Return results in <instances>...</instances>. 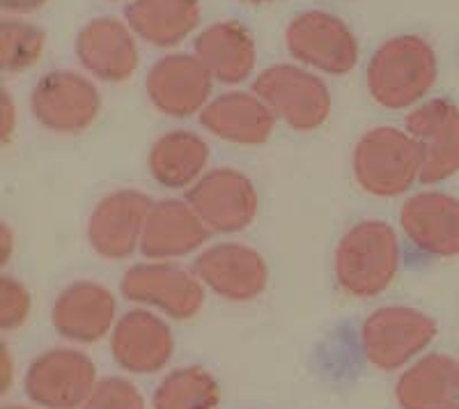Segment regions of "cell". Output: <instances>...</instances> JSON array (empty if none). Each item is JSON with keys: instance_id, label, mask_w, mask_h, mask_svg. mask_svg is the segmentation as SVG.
<instances>
[{"instance_id": "obj_25", "label": "cell", "mask_w": 459, "mask_h": 409, "mask_svg": "<svg viewBox=\"0 0 459 409\" xmlns=\"http://www.w3.org/2000/svg\"><path fill=\"white\" fill-rule=\"evenodd\" d=\"M219 382L198 366L172 370L161 379L152 398L154 409H219Z\"/></svg>"}, {"instance_id": "obj_13", "label": "cell", "mask_w": 459, "mask_h": 409, "mask_svg": "<svg viewBox=\"0 0 459 409\" xmlns=\"http://www.w3.org/2000/svg\"><path fill=\"white\" fill-rule=\"evenodd\" d=\"M204 288L228 301H251L260 297L269 281L264 257L239 241H223L204 248L194 265Z\"/></svg>"}, {"instance_id": "obj_19", "label": "cell", "mask_w": 459, "mask_h": 409, "mask_svg": "<svg viewBox=\"0 0 459 409\" xmlns=\"http://www.w3.org/2000/svg\"><path fill=\"white\" fill-rule=\"evenodd\" d=\"M212 231L195 214L188 200L168 198L152 204L141 239L147 260H178L203 248Z\"/></svg>"}, {"instance_id": "obj_23", "label": "cell", "mask_w": 459, "mask_h": 409, "mask_svg": "<svg viewBox=\"0 0 459 409\" xmlns=\"http://www.w3.org/2000/svg\"><path fill=\"white\" fill-rule=\"evenodd\" d=\"M134 35L154 47H175L198 28V0H134L125 12Z\"/></svg>"}, {"instance_id": "obj_35", "label": "cell", "mask_w": 459, "mask_h": 409, "mask_svg": "<svg viewBox=\"0 0 459 409\" xmlns=\"http://www.w3.org/2000/svg\"><path fill=\"white\" fill-rule=\"evenodd\" d=\"M441 409H459V403H448V405H444Z\"/></svg>"}, {"instance_id": "obj_17", "label": "cell", "mask_w": 459, "mask_h": 409, "mask_svg": "<svg viewBox=\"0 0 459 409\" xmlns=\"http://www.w3.org/2000/svg\"><path fill=\"white\" fill-rule=\"evenodd\" d=\"M117 301L108 288L94 281H76L57 294L51 322L63 338L74 343H97L115 329Z\"/></svg>"}, {"instance_id": "obj_3", "label": "cell", "mask_w": 459, "mask_h": 409, "mask_svg": "<svg viewBox=\"0 0 459 409\" xmlns=\"http://www.w3.org/2000/svg\"><path fill=\"white\" fill-rule=\"evenodd\" d=\"M354 178L366 194L397 198L420 182V154L397 126H375L354 147Z\"/></svg>"}, {"instance_id": "obj_5", "label": "cell", "mask_w": 459, "mask_h": 409, "mask_svg": "<svg viewBox=\"0 0 459 409\" xmlns=\"http://www.w3.org/2000/svg\"><path fill=\"white\" fill-rule=\"evenodd\" d=\"M437 336V322L409 306H384L360 326V345L379 370H397L418 357Z\"/></svg>"}, {"instance_id": "obj_2", "label": "cell", "mask_w": 459, "mask_h": 409, "mask_svg": "<svg viewBox=\"0 0 459 409\" xmlns=\"http://www.w3.org/2000/svg\"><path fill=\"white\" fill-rule=\"evenodd\" d=\"M400 237L384 221H360L335 251L338 285L356 300H370L393 283L400 269Z\"/></svg>"}, {"instance_id": "obj_1", "label": "cell", "mask_w": 459, "mask_h": 409, "mask_svg": "<svg viewBox=\"0 0 459 409\" xmlns=\"http://www.w3.org/2000/svg\"><path fill=\"white\" fill-rule=\"evenodd\" d=\"M437 72V53L423 37H393L370 58L368 90L384 109H409L432 90Z\"/></svg>"}, {"instance_id": "obj_12", "label": "cell", "mask_w": 459, "mask_h": 409, "mask_svg": "<svg viewBox=\"0 0 459 409\" xmlns=\"http://www.w3.org/2000/svg\"><path fill=\"white\" fill-rule=\"evenodd\" d=\"M152 198L136 189H120L104 196L88 221L90 248L104 260H125L141 248Z\"/></svg>"}, {"instance_id": "obj_4", "label": "cell", "mask_w": 459, "mask_h": 409, "mask_svg": "<svg viewBox=\"0 0 459 409\" xmlns=\"http://www.w3.org/2000/svg\"><path fill=\"white\" fill-rule=\"evenodd\" d=\"M253 92L264 101L276 120L294 132H315L331 116V92L317 74L297 65H273L260 72Z\"/></svg>"}, {"instance_id": "obj_31", "label": "cell", "mask_w": 459, "mask_h": 409, "mask_svg": "<svg viewBox=\"0 0 459 409\" xmlns=\"http://www.w3.org/2000/svg\"><path fill=\"white\" fill-rule=\"evenodd\" d=\"M0 247H3V265L10 263V257H12V248H14V235H12L10 226L7 223H3L0 226Z\"/></svg>"}, {"instance_id": "obj_29", "label": "cell", "mask_w": 459, "mask_h": 409, "mask_svg": "<svg viewBox=\"0 0 459 409\" xmlns=\"http://www.w3.org/2000/svg\"><path fill=\"white\" fill-rule=\"evenodd\" d=\"M16 129V109L12 95L7 90H3V126H0V138L3 143H10V138L14 136Z\"/></svg>"}, {"instance_id": "obj_26", "label": "cell", "mask_w": 459, "mask_h": 409, "mask_svg": "<svg viewBox=\"0 0 459 409\" xmlns=\"http://www.w3.org/2000/svg\"><path fill=\"white\" fill-rule=\"evenodd\" d=\"M47 47L39 26L22 19H3L0 23V65L5 74H22L35 67Z\"/></svg>"}, {"instance_id": "obj_9", "label": "cell", "mask_w": 459, "mask_h": 409, "mask_svg": "<svg viewBox=\"0 0 459 409\" xmlns=\"http://www.w3.org/2000/svg\"><path fill=\"white\" fill-rule=\"evenodd\" d=\"M122 294L129 301L157 309L175 320L194 318L204 304V285L195 272L172 265L170 260H154L131 267L122 276Z\"/></svg>"}, {"instance_id": "obj_24", "label": "cell", "mask_w": 459, "mask_h": 409, "mask_svg": "<svg viewBox=\"0 0 459 409\" xmlns=\"http://www.w3.org/2000/svg\"><path fill=\"white\" fill-rule=\"evenodd\" d=\"M459 394L457 361L446 354H428L397 379L395 398L404 409H441Z\"/></svg>"}, {"instance_id": "obj_27", "label": "cell", "mask_w": 459, "mask_h": 409, "mask_svg": "<svg viewBox=\"0 0 459 409\" xmlns=\"http://www.w3.org/2000/svg\"><path fill=\"white\" fill-rule=\"evenodd\" d=\"M81 409H147L141 391L129 379L106 378L101 379Z\"/></svg>"}, {"instance_id": "obj_32", "label": "cell", "mask_w": 459, "mask_h": 409, "mask_svg": "<svg viewBox=\"0 0 459 409\" xmlns=\"http://www.w3.org/2000/svg\"><path fill=\"white\" fill-rule=\"evenodd\" d=\"M3 375H5V379H3V394H5V391H10L12 384V359L7 347H3Z\"/></svg>"}, {"instance_id": "obj_10", "label": "cell", "mask_w": 459, "mask_h": 409, "mask_svg": "<svg viewBox=\"0 0 459 409\" xmlns=\"http://www.w3.org/2000/svg\"><path fill=\"white\" fill-rule=\"evenodd\" d=\"M188 204L194 207L212 232L246 231L257 216V191L244 173L235 169L207 170L188 189Z\"/></svg>"}, {"instance_id": "obj_15", "label": "cell", "mask_w": 459, "mask_h": 409, "mask_svg": "<svg viewBox=\"0 0 459 409\" xmlns=\"http://www.w3.org/2000/svg\"><path fill=\"white\" fill-rule=\"evenodd\" d=\"M76 56L85 72L108 83L131 79L141 63L136 35L129 23L101 16L85 23L76 37Z\"/></svg>"}, {"instance_id": "obj_30", "label": "cell", "mask_w": 459, "mask_h": 409, "mask_svg": "<svg viewBox=\"0 0 459 409\" xmlns=\"http://www.w3.org/2000/svg\"><path fill=\"white\" fill-rule=\"evenodd\" d=\"M47 0H0V7L5 12H14V14H30V12L39 10Z\"/></svg>"}, {"instance_id": "obj_20", "label": "cell", "mask_w": 459, "mask_h": 409, "mask_svg": "<svg viewBox=\"0 0 459 409\" xmlns=\"http://www.w3.org/2000/svg\"><path fill=\"white\" fill-rule=\"evenodd\" d=\"M200 125L225 143L262 145L273 136L276 116L255 92H225L204 106Z\"/></svg>"}, {"instance_id": "obj_33", "label": "cell", "mask_w": 459, "mask_h": 409, "mask_svg": "<svg viewBox=\"0 0 459 409\" xmlns=\"http://www.w3.org/2000/svg\"><path fill=\"white\" fill-rule=\"evenodd\" d=\"M244 3H251V5H264V3H272V0H244Z\"/></svg>"}, {"instance_id": "obj_22", "label": "cell", "mask_w": 459, "mask_h": 409, "mask_svg": "<svg viewBox=\"0 0 459 409\" xmlns=\"http://www.w3.org/2000/svg\"><path fill=\"white\" fill-rule=\"evenodd\" d=\"M207 141L194 132L175 129L154 141L147 166L154 182L166 189H191L207 173Z\"/></svg>"}, {"instance_id": "obj_7", "label": "cell", "mask_w": 459, "mask_h": 409, "mask_svg": "<svg viewBox=\"0 0 459 409\" xmlns=\"http://www.w3.org/2000/svg\"><path fill=\"white\" fill-rule=\"evenodd\" d=\"M35 120L53 134L85 132L101 110V97L90 79L69 69L44 74L30 95Z\"/></svg>"}, {"instance_id": "obj_6", "label": "cell", "mask_w": 459, "mask_h": 409, "mask_svg": "<svg viewBox=\"0 0 459 409\" xmlns=\"http://www.w3.org/2000/svg\"><path fill=\"white\" fill-rule=\"evenodd\" d=\"M287 51L308 69L347 74L359 63V42L350 26L329 12H303L285 30Z\"/></svg>"}, {"instance_id": "obj_21", "label": "cell", "mask_w": 459, "mask_h": 409, "mask_svg": "<svg viewBox=\"0 0 459 409\" xmlns=\"http://www.w3.org/2000/svg\"><path fill=\"white\" fill-rule=\"evenodd\" d=\"M194 56L207 67L212 79L237 85L255 69L257 48L253 35L241 23L219 22L195 37Z\"/></svg>"}, {"instance_id": "obj_16", "label": "cell", "mask_w": 459, "mask_h": 409, "mask_svg": "<svg viewBox=\"0 0 459 409\" xmlns=\"http://www.w3.org/2000/svg\"><path fill=\"white\" fill-rule=\"evenodd\" d=\"M402 231L425 256H459V200L441 191H423L402 204Z\"/></svg>"}, {"instance_id": "obj_36", "label": "cell", "mask_w": 459, "mask_h": 409, "mask_svg": "<svg viewBox=\"0 0 459 409\" xmlns=\"http://www.w3.org/2000/svg\"><path fill=\"white\" fill-rule=\"evenodd\" d=\"M457 370H459V361H457Z\"/></svg>"}, {"instance_id": "obj_11", "label": "cell", "mask_w": 459, "mask_h": 409, "mask_svg": "<svg viewBox=\"0 0 459 409\" xmlns=\"http://www.w3.org/2000/svg\"><path fill=\"white\" fill-rule=\"evenodd\" d=\"M407 132L420 154V182L438 184L459 170V106L429 100L407 117Z\"/></svg>"}, {"instance_id": "obj_34", "label": "cell", "mask_w": 459, "mask_h": 409, "mask_svg": "<svg viewBox=\"0 0 459 409\" xmlns=\"http://www.w3.org/2000/svg\"><path fill=\"white\" fill-rule=\"evenodd\" d=\"M3 409H30V407H23V405H7V407Z\"/></svg>"}, {"instance_id": "obj_8", "label": "cell", "mask_w": 459, "mask_h": 409, "mask_svg": "<svg viewBox=\"0 0 459 409\" xmlns=\"http://www.w3.org/2000/svg\"><path fill=\"white\" fill-rule=\"evenodd\" d=\"M97 384V366L83 352L69 347L39 354L23 379L28 398L44 409H81Z\"/></svg>"}, {"instance_id": "obj_18", "label": "cell", "mask_w": 459, "mask_h": 409, "mask_svg": "<svg viewBox=\"0 0 459 409\" xmlns=\"http://www.w3.org/2000/svg\"><path fill=\"white\" fill-rule=\"evenodd\" d=\"M117 366L136 375L157 373L170 361L175 338L163 318L147 309L122 315L110 338Z\"/></svg>"}, {"instance_id": "obj_14", "label": "cell", "mask_w": 459, "mask_h": 409, "mask_svg": "<svg viewBox=\"0 0 459 409\" xmlns=\"http://www.w3.org/2000/svg\"><path fill=\"white\" fill-rule=\"evenodd\" d=\"M212 74L195 56L172 53L152 65L145 81L147 100L163 116L188 117L203 113L212 95Z\"/></svg>"}, {"instance_id": "obj_28", "label": "cell", "mask_w": 459, "mask_h": 409, "mask_svg": "<svg viewBox=\"0 0 459 409\" xmlns=\"http://www.w3.org/2000/svg\"><path fill=\"white\" fill-rule=\"evenodd\" d=\"M30 292L19 278H0V329L12 331L23 326L30 315Z\"/></svg>"}]
</instances>
